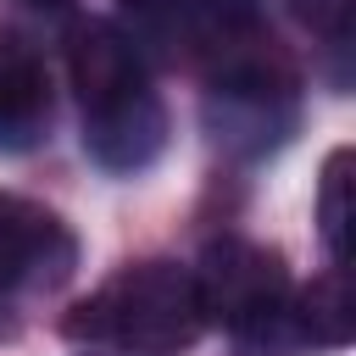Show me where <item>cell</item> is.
Wrapping results in <instances>:
<instances>
[{"instance_id":"obj_1","label":"cell","mask_w":356,"mask_h":356,"mask_svg":"<svg viewBox=\"0 0 356 356\" xmlns=\"http://www.w3.org/2000/svg\"><path fill=\"white\" fill-rule=\"evenodd\" d=\"M61 328L72 339L111 345L128 356H184L206 334V312H200L195 273L150 256V261H128L122 273H111L89 300L67 312Z\"/></svg>"},{"instance_id":"obj_2","label":"cell","mask_w":356,"mask_h":356,"mask_svg":"<svg viewBox=\"0 0 356 356\" xmlns=\"http://www.w3.org/2000/svg\"><path fill=\"white\" fill-rule=\"evenodd\" d=\"M195 289H200L206 323L228 328L239 356H300L306 350L295 328L289 267L278 250L256 239H217L206 245L195 267Z\"/></svg>"},{"instance_id":"obj_3","label":"cell","mask_w":356,"mask_h":356,"mask_svg":"<svg viewBox=\"0 0 356 356\" xmlns=\"http://www.w3.org/2000/svg\"><path fill=\"white\" fill-rule=\"evenodd\" d=\"M300 122V72L273 67V72H239L206 83V128L222 150L234 156H267L278 150Z\"/></svg>"},{"instance_id":"obj_4","label":"cell","mask_w":356,"mask_h":356,"mask_svg":"<svg viewBox=\"0 0 356 356\" xmlns=\"http://www.w3.org/2000/svg\"><path fill=\"white\" fill-rule=\"evenodd\" d=\"M67 78L78 89L83 117H106L117 106H134L139 95H150V67L145 50L134 44V33L111 17H83L67 33Z\"/></svg>"},{"instance_id":"obj_5","label":"cell","mask_w":356,"mask_h":356,"mask_svg":"<svg viewBox=\"0 0 356 356\" xmlns=\"http://www.w3.org/2000/svg\"><path fill=\"white\" fill-rule=\"evenodd\" d=\"M78 267V239L72 228L28 200V195H6L0 189V295H39V289H61Z\"/></svg>"},{"instance_id":"obj_6","label":"cell","mask_w":356,"mask_h":356,"mask_svg":"<svg viewBox=\"0 0 356 356\" xmlns=\"http://www.w3.org/2000/svg\"><path fill=\"white\" fill-rule=\"evenodd\" d=\"M50 117H56V83L44 56L33 50L28 33L0 28V150L17 156L44 145Z\"/></svg>"},{"instance_id":"obj_7","label":"cell","mask_w":356,"mask_h":356,"mask_svg":"<svg viewBox=\"0 0 356 356\" xmlns=\"http://www.w3.org/2000/svg\"><path fill=\"white\" fill-rule=\"evenodd\" d=\"M161 145H167V111H161L156 89L106 117H83V150L106 172H145L161 156Z\"/></svg>"},{"instance_id":"obj_8","label":"cell","mask_w":356,"mask_h":356,"mask_svg":"<svg viewBox=\"0 0 356 356\" xmlns=\"http://www.w3.org/2000/svg\"><path fill=\"white\" fill-rule=\"evenodd\" d=\"M295 328H300L306 345H328V350L350 345V334H356V300H350L345 267H328L323 278H312L295 295Z\"/></svg>"},{"instance_id":"obj_9","label":"cell","mask_w":356,"mask_h":356,"mask_svg":"<svg viewBox=\"0 0 356 356\" xmlns=\"http://www.w3.org/2000/svg\"><path fill=\"white\" fill-rule=\"evenodd\" d=\"M350 145H339L328 161H323V195H317V222H323V245H328V261L345 267L350 261Z\"/></svg>"},{"instance_id":"obj_10","label":"cell","mask_w":356,"mask_h":356,"mask_svg":"<svg viewBox=\"0 0 356 356\" xmlns=\"http://www.w3.org/2000/svg\"><path fill=\"white\" fill-rule=\"evenodd\" d=\"M300 22L312 33H323L328 44H345L350 39V17H356V0H295Z\"/></svg>"},{"instance_id":"obj_11","label":"cell","mask_w":356,"mask_h":356,"mask_svg":"<svg viewBox=\"0 0 356 356\" xmlns=\"http://www.w3.org/2000/svg\"><path fill=\"white\" fill-rule=\"evenodd\" d=\"M17 334V317H11V306H6V295H0V339H11Z\"/></svg>"},{"instance_id":"obj_12","label":"cell","mask_w":356,"mask_h":356,"mask_svg":"<svg viewBox=\"0 0 356 356\" xmlns=\"http://www.w3.org/2000/svg\"><path fill=\"white\" fill-rule=\"evenodd\" d=\"M33 6H67V0H33Z\"/></svg>"}]
</instances>
